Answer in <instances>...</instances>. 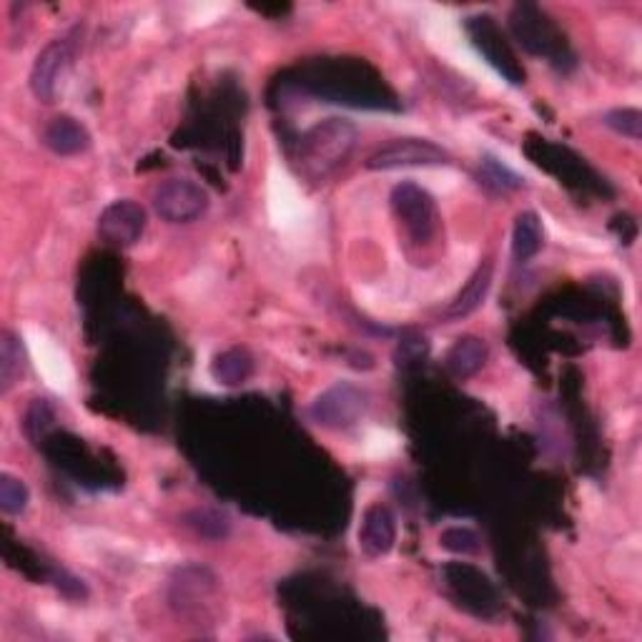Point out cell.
<instances>
[{"label":"cell","instance_id":"6da1fadb","mask_svg":"<svg viewBox=\"0 0 642 642\" xmlns=\"http://www.w3.org/2000/svg\"><path fill=\"white\" fill-rule=\"evenodd\" d=\"M357 146V129L344 119H327L312 126L300 139L294 161L312 181H324L337 171Z\"/></svg>","mask_w":642,"mask_h":642},{"label":"cell","instance_id":"7a4b0ae2","mask_svg":"<svg viewBox=\"0 0 642 642\" xmlns=\"http://www.w3.org/2000/svg\"><path fill=\"white\" fill-rule=\"evenodd\" d=\"M510 31L524 51L532 56H542L553 63H563L569 58L567 43L563 39V31L557 29L555 21H549L545 11H540L532 3H520L512 8L510 13Z\"/></svg>","mask_w":642,"mask_h":642},{"label":"cell","instance_id":"3957f363","mask_svg":"<svg viewBox=\"0 0 642 642\" xmlns=\"http://www.w3.org/2000/svg\"><path fill=\"white\" fill-rule=\"evenodd\" d=\"M389 202H392V211L404 226L406 237L414 243H427L434 239V233L439 229V214L427 188L404 181V184L392 188Z\"/></svg>","mask_w":642,"mask_h":642},{"label":"cell","instance_id":"277c9868","mask_svg":"<svg viewBox=\"0 0 642 642\" xmlns=\"http://www.w3.org/2000/svg\"><path fill=\"white\" fill-rule=\"evenodd\" d=\"M369 406V396L364 389H359L349 382H339L322 392L309 406V417L314 424L324 429H349L364 417Z\"/></svg>","mask_w":642,"mask_h":642},{"label":"cell","instance_id":"5b68a950","mask_svg":"<svg viewBox=\"0 0 642 642\" xmlns=\"http://www.w3.org/2000/svg\"><path fill=\"white\" fill-rule=\"evenodd\" d=\"M209 192L192 178H168L153 192V209L168 224H194L209 211Z\"/></svg>","mask_w":642,"mask_h":642},{"label":"cell","instance_id":"8992f818","mask_svg":"<svg viewBox=\"0 0 642 642\" xmlns=\"http://www.w3.org/2000/svg\"><path fill=\"white\" fill-rule=\"evenodd\" d=\"M465 25H467L469 39H472L475 43V48L482 53L494 70H500V74L508 78L512 86L524 84V70L520 66V61L512 53L510 43L504 41L500 25H497L492 15H472V18H467Z\"/></svg>","mask_w":642,"mask_h":642},{"label":"cell","instance_id":"52a82bcc","mask_svg":"<svg viewBox=\"0 0 642 642\" xmlns=\"http://www.w3.org/2000/svg\"><path fill=\"white\" fill-rule=\"evenodd\" d=\"M449 153L427 139H396L367 159L369 171H394L410 166H439L447 164Z\"/></svg>","mask_w":642,"mask_h":642},{"label":"cell","instance_id":"ba28073f","mask_svg":"<svg viewBox=\"0 0 642 642\" xmlns=\"http://www.w3.org/2000/svg\"><path fill=\"white\" fill-rule=\"evenodd\" d=\"M146 209L141 204L129 202H113L106 206L104 214L98 216V237L111 247H133L135 241L146 231Z\"/></svg>","mask_w":642,"mask_h":642},{"label":"cell","instance_id":"9c48e42d","mask_svg":"<svg viewBox=\"0 0 642 642\" xmlns=\"http://www.w3.org/2000/svg\"><path fill=\"white\" fill-rule=\"evenodd\" d=\"M70 56H74V45L68 39L51 41L45 48L35 56L31 68V90L41 104H53L58 90V80L63 70L68 68Z\"/></svg>","mask_w":642,"mask_h":642},{"label":"cell","instance_id":"30bf717a","mask_svg":"<svg viewBox=\"0 0 642 642\" xmlns=\"http://www.w3.org/2000/svg\"><path fill=\"white\" fill-rule=\"evenodd\" d=\"M396 542V518L387 504H372L361 518L359 547L367 557H384Z\"/></svg>","mask_w":642,"mask_h":642},{"label":"cell","instance_id":"8fae6325","mask_svg":"<svg viewBox=\"0 0 642 642\" xmlns=\"http://www.w3.org/2000/svg\"><path fill=\"white\" fill-rule=\"evenodd\" d=\"M43 146L56 156H76V153L88 151L90 133L74 116L61 113L43 129Z\"/></svg>","mask_w":642,"mask_h":642},{"label":"cell","instance_id":"7c38bea8","mask_svg":"<svg viewBox=\"0 0 642 642\" xmlns=\"http://www.w3.org/2000/svg\"><path fill=\"white\" fill-rule=\"evenodd\" d=\"M487 359H490L487 341L482 337H475V334H467V337H459L451 344L445 357V367L455 379H469L487 364Z\"/></svg>","mask_w":642,"mask_h":642},{"label":"cell","instance_id":"4fadbf2b","mask_svg":"<svg viewBox=\"0 0 642 642\" xmlns=\"http://www.w3.org/2000/svg\"><path fill=\"white\" fill-rule=\"evenodd\" d=\"M492 274H494V264L490 259L482 261L475 269V274L469 276V282L463 286V292H459L455 300L449 302L445 316L447 319H465V316L475 314L479 306L485 304L487 294H490V286H492Z\"/></svg>","mask_w":642,"mask_h":642},{"label":"cell","instance_id":"5bb4252c","mask_svg":"<svg viewBox=\"0 0 642 642\" xmlns=\"http://www.w3.org/2000/svg\"><path fill=\"white\" fill-rule=\"evenodd\" d=\"M257 361L249 355V349L231 347L216 355L211 361V377L224 387H239L247 384L254 377Z\"/></svg>","mask_w":642,"mask_h":642},{"label":"cell","instance_id":"9a60e30c","mask_svg":"<svg viewBox=\"0 0 642 642\" xmlns=\"http://www.w3.org/2000/svg\"><path fill=\"white\" fill-rule=\"evenodd\" d=\"M545 241V231H542V221L535 211H522L514 219L512 229V254L518 261H530L537 257Z\"/></svg>","mask_w":642,"mask_h":642},{"label":"cell","instance_id":"2e32d148","mask_svg":"<svg viewBox=\"0 0 642 642\" xmlns=\"http://www.w3.org/2000/svg\"><path fill=\"white\" fill-rule=\"evenodd\" d=\"M25 372V351L21 339L13 331H3L0 337V392H11V387Z\"/></svg>","mask_w":642,"mask_h":642},{"label":"cell","instance_id":"e0dca14e","mask_svg":"<svg viewBox=\"0 0 642 642\" xmlns=\"http://www.w3.org/2000/svg\"><path fill=\"white\" fill-rule=\"evenodd\" d=\"M186 524L192 527L198 537L206 540H226L231 532V522L226 514L216 510H194L186 514Z\"/></svg>","mask_w":642,"mask_h":642},{"label":"cell","instance_id":"ac0fdd59","mask_svg":"<svg viewBox=\"0 0 642 642\" xmlns=\"http://www.w3.org/2000/svg\"><path fill=\"white\" fill-rule=\"evenodd\" d=\"M479 184L492 188L497 194H510L518 192V188L524 186V181L510 171L508 166H502L500 161L494 159H485L482 166H479Z\"/></svg>","mask_w":642,"mask_h":642},{"label":"cell","instance_id":"d6986e66","mask_svg":"<svg viewBox=\"0 0 642 642\" xmlns=\"http://www.w3.org/2000/svg\"><path fill=\"white\" fill-rule=\"evenodd\" d=\"M31 492L21 477L3 472L0 475V510L6 514H23L29 510Z\"/></svg>","mask_w":642,"mask_h":642},{"label":"cell","instance_id":"ffe728a7","mask_svg":"<svg viewBox=\"0 0 642 642\" xmlns=\"http://www.w3.org/2000/svg\"><path fill=\"white\" fill-rule=\"evenodd\" d=\"M602 123L614 133L628 135L632 141L642 139V113L638 108H612L602 116Z\"/></svg>","mask_w":642,"mask_h":642},{"label":"cell","instance_id":"44dd1931","mask_svg":"<svg viewBox=\"0 0 642 642\" xmlns=\"http://www.w3.org/2000/svg\"><path fill=\"white\" fill-rule=\"evenodd\" d=\"M439 545L455 555H477L482 549V540L469 527H447L439 535Z\"/></svg>","mask_w":642,"mask_h":642},{"label":"cell","instance_id":"7402d4cb","mask_svg":"<svg viewBox=\"0 0 642 642\" xmlns=\"http://www.w3.org/2000/svg\"><path fill=\"white\" fill-rule=\"evenodd\" d=\"M53 420H56V412L48 400H35L31 404L29 414H25V432H29L31 439H41L43 432L51 427Z\"/></svg>","mask_w":642,"mask_h":642}]
</instances>
